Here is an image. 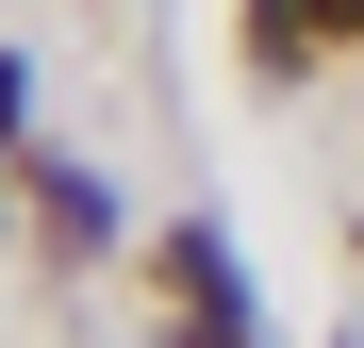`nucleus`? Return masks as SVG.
<instances>
[{
  "mask_svg": "<svg viewBox=\"0 0 364 348\" xmlns=\"http://www.w3.org/2000/svg\"><path fill=\"white\" fill-rule=\"evenodd\" d=\"M298 17H315V33H364V0H298Z\"/></svg>",
  "mask_w": 364,
  "mask_h": 348,
  "instance_id": "f257e3e1",
  "label": "nucleus"
}]
</instances>
